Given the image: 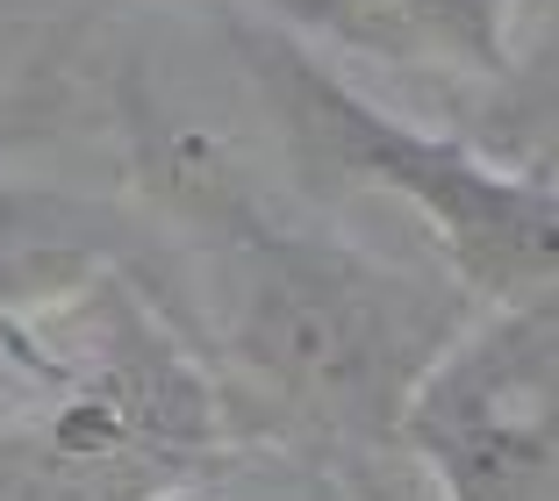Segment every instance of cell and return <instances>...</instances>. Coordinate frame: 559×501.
I'll return each instance as SVG.
<instances>
[{"mask_svg": "<svg viewBox=\"0 0 559 501\" xmlns=\"http://www.w3.org/2000/svg\"><path fill=\"white\" fill-rule=\"evenodd\" d=\"M309 44H337L438 80H516V8L524 0H259Z\"/></svg>", "mask_w": 559, "mask_h": 501, "instance_id": "cell-6", "label": "cell"}, {"mask_svg": "<svg viewBox=\"0 0 559 501\" xmlns=\"http://www.w3.org/2000/svg\"><path fill=\"white\" fill-rule=\"evenodd\" d=\"M237 408L136 273L0 315V501H158Z\"/></svg>", "mask_w": 559, "mask_h": 501, "instance_id": "cell-2", "label": "cell"}, {"mask_svg": "<svg viewBox=\"0 0 559 501\" xmlns=\"http://www.w3.org/2000/svg\"><path fill=\"white\" fill-rule=\"evenodd\" d=\"M66 50H36L0 80V315L86 287L100 273H144L151 223L130 187H94L72 172H29L15 144L50 136L66 108Z\"/></svg>", "mask_w": 559, "mask_h": 501, "instance_id": "cell-5", "label": "cell"}, {"mask_svg": "<svg viewBox=\"0 0 559 501\" xmlns=\"http://www.w3.org/2000/svg\"><path fill=\"white\" fill-rule=\"evenodd\" d=\"M215 29L259 94L301 201L337 208L388 194L438 243L444 273L480 308L552 294L559 279V179L552 158H502L466 136L424 130L345 80L301 29L259 0H215Z\"/></svg>", "mask_w": 559, "mask_h": 501, "instance_id": "cell-3", "label": "cell"}, {"mask_svg": "<svg viewBox=\"0 0 559 501\" xmlns=\"http://www.w3.org/2000/svg\"><path fill=\"white\" fill-rule=\"evenodd\" d=\"M122 187L151 223L144 287L187 330L245 437L395 444L424 366L466 330L474 294L352 243L337 223L265 194L201 122H180L144 72L108 86Z\"/></svg>", "mask_w": 559, "mask_h": 501, "instance_id": "cell-1", "label": "cell"}, {"mask_svg": "<svg viewBox=\"0 0 559 501\" xmlns=\"http://www.w3.org/2000/svg\"><path fill=\"white\" fill-rule=\"evenodd\" d=\"M395 444L438 501H559V301L474 308L424 366Z\"/></svg>", "mask_w": 559, "mask_h": 501, "instance_id": "cell-4", "label": "cell"}, {"mask_svg": "<svg viewBox=\"0 0 559 501\" xmlns=\"http://www.w3.org/2000/svg\"><path fill=\"white\" fill-rule=\"evenodd\" d=\"M158 501H438V487L402 444L237 437Z\"/></svg>", "mask_w": 559, "mask_h": 501, "instance_id": "cell-7", "label": "cell"}]
</instances>
